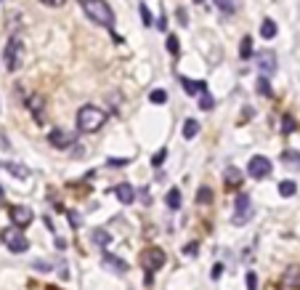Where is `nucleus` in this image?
Wrapping results in <instances>:
<instances>
[{"label":"nucleus","instance_id":"nucleus-1","mask_svg":"<svg viewBox=\"0 0 300 290\" xmlns=\"http://www.w3.org/2000/svg\"><path fill=\"white\" fill-rule=\"evenodd\" d=\"M106 123V112H101L98 106L93 104H85V106H80V112H77V131L80 133H93L98 131Z\"/></svg>","mask_w":300,"mask_h":290},{"label":"nucleus","instance_id":"nucleus-2","mask_svg":"<svg viewBox=\"0 0 300 290\" xmlns=\"http://www.w3.org/2000/svg\"><path fill=\"white\" fill-rule=\"evenodd\" d=\"M80 5H82V11L88 13L90 21H96V24H101V27L114 24V11L109 8L106 0H80Z\"/></svg>","mask_w":300,"mask_h":290},{"label":"nucleus","instance_id":"nucleus-3","mask_svg":"<svg viewBox=\"0 0 300 290\" xmlns=\"http://www.w3.org/2000/svg\"><path fill=\"white\" fill-rule=\"evenodd\" d=\"M21 62H24V43H21V37L11 35L8 45H5V53H3V64L8 72H16L21 67Z\"/></svg>","mask_w":300,"mask_h":290},{"label":"nucleus","instance_id":"nucleus-4","mask_svg":"<svg viewBox=\"0 0 300 290\" xmlns=\"http://www.w3.org/2000/svg\"><path fill=\"white\" fill-rule=\"evenodd\" d=\"M0 240H3V245L11 250V253H24V250L29 248V240L24 237V232L16 226H8L3 229V234H0Z\"/></svg>","mask_w":300,"mask_h":290},{"label":"nucleus","instance_id":"nucleus-5","mask_svg":"<svg viewBox=\"0 0 300 290\" xmlns=\"http://www.w3.org/2000/svg\"><path fill=\"white\" fill-rule=\"evenodd\" d=\"M252 213H255V208H252L250 194H239V197H236V202H234V218H231L234 226H244L252 218Z\"/></svg>","mask_w":300,"mask_h":290},{"label":"nucleus","instance_id":"nucleus-6","mask_svg":"<svg viewBox=\"0 0 300 290\" xmlns=\"http://www.w3.org/2000/svg\"><path fill=\"white\" fill-rule=\"evenodd\" d=\"M141 264H144L146 272L154 274L157 269H162V266H165V250L162 248H146L141 253Z\"/></svg>","mask_w":300,"mask_h":290},{"label":"nucleus","instance_id":"nucleus-7","mask_svg":"<svg viewBox=\"0 0 300 290\" xmlns=\"http://www.w3.org/2000/svg\"><path fill=\"white\" fill-rule=\"evenodd\" d=\"M8 218L13 221V226H16V229H24V226L32 224L35 216H32V208H27V205H11Z\"/></svg>","mask_w":300,"mask_h":290},{"label":"nucleus","instance_id":"nucleus-8","mask_svg":"<svg viewBox=\"0 0 300 290\" xmlns=\"http://www.w3.org/2000/svg\"><path fill=\"white\" fill-rule=\"evenodd\" d=\"M247 173L252 179H266V176H271V160L263 157V155H255L247 163Z\"/></svg>","mask_w":300,"mask_h":290},{"label":"nucleus","instance_id":"nucleus-9","mask_svg":"<svg viewBox=\"0 0 300 290\" xmlns=\"http://www.w3.org/2000/svg\"><path fill=\"white\" fill-rule=\"evenodd\" d=\"M24 106L29 112H32V117L37 120V123H43L45 120V98L40 94H35V91H29V94H24Z\"/></svg>","mask_w":300,"mask_h":290},{"label":"nucleus","instance_id":"nucleus-10","mask_svg":"<svg viewBox=\"0 0 300 290\" xmlns=\"http://www.w3.org/2000/svg\"><path fill=\"white\" fill-rule=\"evenodd\" d=\"M258 70L263 78H268V75H274L276 72V53L271 48H263V51H258Z\"/></svg>","mask_w":300,"mask_h":290},{"label":"nucleus","instance_id":"nucleus-11","mask_svg":"<svg viewBox=\"0 0 300 290\" xmlns=\"http://www.w3.org/2000/svg\"><path fill=\"white\" fill-rule=\"evenodd\" d=\"M279 285H282V290H300V264H292L284 269Z\"/></svg>","mask_w":300,"mask_h":290},{"label":"nucleus","instance_id":"nucleus-12","mask_svg":"<svg viewBox=\"0 0 300 290\" xmlns=\"http://www.w3.org/2000/svg\"><path fill=\"white\" fill-rule=\"evenodd\" d=\"M48 141H51V147H56V149H67V147H72V144H75V136L69 133V131L56 128V131L48 133Z\"/></svg>","mask_w":300,"mask_h":290},{"label":"nucleus","instance_id":"nucleus-13","mask_svg":"<svg viewBox=\"0 0 300 290\" xmlns=\"http://www.w3.org/2000/svg\"><path fill=\"white\" fill-rule=\"evenodd\" d=\"M112 194L117 197V200H120L122 205H130V202L136 200V189L130 187V184H117V187L112 189Z\"/></svg>","mask_w":300,"mask_h":290},{"label":"nucleus","instance_id":"nucleus-14","mask_svg":"<svg viewBox=\"0 0 300 290\" xmlns=\"http://www.w3.org/2000/svg\"><path fill=\"white\" fill-rule=\"evenodd\" d=\"M104 266H106V269H112V272H117V274L128 272V264L122 261L120 256H112V253H104Z\"/></svg>","mask_w":300,"mask_h":290},{"label":"nucleus","instance_id":"nucleus-15","mask_svg":"<svg viewBox=\"0 0 300 290\" xmlns=\"http://www.w3.org/2000/svg\"><path fill=\"white\" fill-rule=\"evenodd\" d=\"M242 179H244V176H242V171H239V168H234V165H231V168H226V173H223V184H226L228 189L239 187V184H242Z\"/></svg>","mask_w":300,"mask_h":290},{"label":"nucleus","instance_id":"nucleus-16","mask_svg":"<svg viewBox=\"0 0 300 290\" xmlns=\"http://www.w3.org/2000/svg\"><path fill=\"white\" fill-rule=\"evenodd\" d=\"M181 86L186 88V94H189V96L205 94V91H207V83H205V80H189V78H181Z\"/></svg>","mask_w":300,"mask_h":290},{"label":"nucleus","instance_id":"nucleus-17","mask_svg":"<svg viewBox=\"0 0 300 290\" xmlns=\"http://www.w3.org/2000/svg\"><path fill=\"white\" fill-rule=\"evenodd\" d=\"M282 163L287 165V168H300V152H295V149H284L282 152Z\"/></svg>","mask_w":300,"mask_h":290},{"label":"nucleus","instance_id":"nucleus-18","mask_svg":"<svg viewBox=\"0 0 300 290\" xmlns=\"http://www.w3.org/2000/svg\"><path fill=\"white\" fill-rule=\"evenodd\" d=\"M0 168H3V171H8L13 179H27V176H29L27 168H24V165H16V163H3Z\"/></svg>","mask_w":300,"mask_h":290},{"label":"nucleus","instance_id":"nucleus-19","mask_svg":"<svg viewBox=\"0 0 300 290\" xmlns=\"http://www.w3.org/2000/svg\"><path fill=\"white\" fill-rule=\"evenodd\" d=\"M90 237H93V245H98V248H106L112 242V234L106 232V229H93V234H90Z\"/></svg>","mask_w":300,"mask_h":290},{"label":"nucleus","instance_id":"nucleus-20","mask_svg":"<svg viewBox=\"0 0 300 290\" xmlns=\"http://www.w3.org/2000/svg\"><path fill=\"white\" fill-rule=\"evenodd\" d=\"M260 35H263L266 40H274V37H276V21L274 19H263V24H260Z\"/></svg>","mask_w":300,"mask_h":290},{"label":"nucleus","instance_id":"nucleus-21","mask_svg":"<svg viewBox=\"0 0 300 290\" xmlns=\"http://www.w3.org/2000/svg\"><path fill=\"white\" fill-rule=\"evenodd\" d=\"M295 128H298L295 117H292V114H282V133L290 136V133H295Z\"/></svg>","mask_w":300,"mask_h":290},{"label":"nucleus","instance_id":"nucleus-22","mask_svg":"<svg viewBox=\"0 0 300 290\" xmlns=\"http://www.w3.org/2000/svg\"><path fill=\"white\" fill-rule=\"evenodd\" d=\"M298 192V184H295V181H279V194L282 197H292V194H295Z\"/></svg>","mask_w":300,"mask_h":290},{"label":"nucleus","instance_id":"nucleus-23","mask_svg":"<svg viewBox=\"0 0 300 290\" xmlns=\"http://www.w3.org/2000/svg\"><path fill=\"white\" fill-rule=\"evenodd\" d=\"M165 202H167V208L178 210V208H181V192H178V189H170V192H167V197H165Z\"/></svg>","mask_w":300,"mask_h":290},{"label":"nucleus","instance_id":"nucleus-24","mask_svg":"<svg viewBox=\"0 0 300 290\" xmlns=\"http://www.w3.org/2000/svg\"><path fill=\"white\" fill-rule=\"evenodd\" d=\"M239 56H242V59H250V56H252V37H250V35L242 37V43H239Z\"/></svg>","mask_w":300,"mask_h":290},{"label":"nucleus","instance_id":"nucleus-25","mask_svg":"<svg viewBox=\"0 0 300 290\" xmlns=\"http://www.w3.org/2000/svg\"><path fill=\"white\" fill-rule=\"evenodd\" d=\"M197 133H199V123L197 120H186L183 123V139H194Z\"/></svg>","mask_w":300,"mask_h":290},{"label":"nucleus","instance_id":"nucleus-26","mask_svg":"<svg viewBox=\"0 0 300 290\" xmlns=\"http://www.w3.org/2000/svg\"><path fill=\"white\" fill-rule=\"evenodd\" d=\"M197 202H199V205H210V202H213V189H210V187H199Z\"/></svg>","mask_w":300,"mask_h":290},{"label":"nucleus","instance_id":"nucleus-27","mask_svg":"<svg viewBox=\"0 0 300 290\" xmlns=\"http://www.w3.org/2000/svg\"><path fill=\"white\" fill-rule=\"evenodd\" d=\"M167 53H170L173 59L181 53V43H178V37H175V35H167Z\"/></svg>","mask_w":300,"mask_h":290},{"label":"nucleus","instance_id":"nucleus-28","mask_svg":"<svg viewBox=\"0 0 300 290\" xmlns=\"http://www.w3.org/2000/svg\"><path fill=\"white\" fill-rule=\"evenodd\" d=\"M258 94L260 96H274V91H271V83H268V78H258Z\"/></svg>","mask_w":300,"mask_h":290},{"label":"nucleus","instance_id":"nucleus-29","mask_svg":"<svg viewBox=\"0 0 300 290\" xmlns=\"http://www.w3.org/2000/svg\"><path fill=\"white\" fill-rule=\"evenodd\" d=\"M213 106H215V98L210 96V94H207V91H205V94H199V109H213Z\"/></svg>","mask_w":300,"mask_h":290},{"label":"nucleus","instance_id":"nucleus-30","mask_svg":"<svg viewBox=\"0 0 300 290\" xmlns=\"http://www.w3.org/2000/svg\"><path fill=\"white\" fill-rule=\"evenodd\" d=\"M215 5H218L223 13H234L236 11V0H215Z\"/></svg>","mask_w":300,"mask_h":290},{"label":"nucleus","instance_id":"nucleus-31","mask_svg":"<svg viewBox=\"0 0 300 290\" xmlns=\"http://www.w3.org/2000/svg\"><path fill=\"white\" fill-rule=\"evenodd\" d=\"M149 101H151V104H165V101H167V94L157 88V91H151V94H149Z\"/></svg>","mask_w":300,"mask_h":290},{"label":"nucleus","instance_id":"nucleus-32","mask_svg":"<svg viewBox=\"0 0 300 290\" xmlns=\"http://www.w3.org/2000/svg\"><path fill=\"white\" fill-rule=\"evenodd\" d=\"M165 157H167V149H157L154 155H151V165H154V168H159V165L165 163Z\"/></svg>","mask_w":300,"mask_h":290},{"label":"nucleus","instance_id":"nucleus-33","mask_svg":"<svg viewBox=\"0 0 300 290\" xmlns=\"http://www.w3.org/2000/svg\"><path fill=\"white\" fill-rule=\"evenodd\" d=\"M247 290H258V274L247 272Z\"/></svg>","mask_w":300,"mask_h":290},{"label":"nucleus","instance_id":"nucleus-34","mask_svg":"<svg viewBox=\"0 0 300 290\" xmlns=\"http://www.w3.org/2000/svg\"><path fill=\"white\" fill-rule=\"evenodd\" d=\"M141 19H144L146 27H151V13H149V8H146V5H141Z\"/></svg>","mask_w":300,"mask_h":290},{"label":"nucleus","instance_id":"nucleus-35","mask_svg":"<svg viewBox=\"0 0 300 290\" xmlns=\"http://www.w3.org/2000/svg\"><path fill=\"white\" fill-rule=\"evenodd\" d=\"M35 269H37V272H51L53 264H48V261H35Z\"/></svg>","mask_w":300,"mask_h":290},{"label":"nucleus","instance_id":"nucleus-36","mask_svg":"<svg viewBox=\"0 0 300 290\" xmlns=\"http://www.w3.org/2000/svg\"><path fill=\"white\" fill-rule=\"evenodd\" d=\"M221 274H223V264H215L213 269H210V277H213V280H218Z\"/></svg>","mask_w":300,"mask_h":290},{"label":"nucleus","instance_id":"nucleus-37","mask_svg":"<svg viewBox=\"0 0 300 290\" xmlns=\"http://www.w3.org/2000/svg\"><path fill=\"white\" fill-rule=\"evenodd\" d=\"M67 216H69V221H72V226H75V229L80 226V216H77L75 210H67Z\"/></svg>","mask_w":300,"mask_h":290},{"label":"nucleus","instance_id":"nucleus-38","mask_svg":"<svg viewBox=\"0 0 300 290\" xmlns=\"http://www.w3.org/2000/svg\"><path fill=\"white\" fill-rule=\"evenodd\" d=\"M197 250H199V245H197V242H191V245H186V248H183V253H197Z\"/></svg>","mask_w":300,"mask_h":290},{"label":"nucleus","instance_id":"nucleus-39","mask_svg":"<svg viewBox=\"0 0 300 290\" xmlns=\"http://www.w3.org/2000/svg\"><path fill=\"white\" fill-rule=\"evenodd\" d=\"M109 165L112 168H122V165H128V160H109Z\"/></svg>","mask_w":300,"mask_h":290},{"label":"nucleus","instance_id":"nucleus-40","mask_svg":"<svg viewBox=\"0 0 300 290\" xmlns=\"http://www.w3.org/2000/svg\"><path fill=\"white\" fill-rule=\"evenodd\" d=\"M165 24H167V19H165V13L159 16V21H157V29H165Z\"/></svg>","mask_w":300,"mask_h":290},{"label":"nucleus","instance_id":"nucleus-41","mask_svg":"<svg viewBox=\"0 0 300 290\" xmlns=\"http://www.w3.org/2000/svg\"><path fill=\"white\" fill-rule=\"evenodd\" d=\"M178 19H181V24H186V11L178 8Z\"/></svg>","mask_w":300,"mask_h":290},{"label":"nucleus","instance_id":"nucleus-42","mask_svg":"<svg viewBox=\"0 0 300 290\" xmlns=\"http://www.w3.org/2000/svg\"><path fill=\"white\" fill-rule=\"evenodd\" d=\"M43 3H51L53 8H59V5H61V0H43Z\"/></svg>","mask_w":300,"mask_h":290},{"label":"nucleus","instance_id":"nucleus-43","mask_svg":"<svg viewBox=\"0 0 300 290\" xmlns=\"http://www.w3.org/2000/svg\"><path fill=\"white\" fill-rule=\"evenodd\" d=\"M5 200V192H3V189H0V202H3Z\"/></svg>","mask_w":300,"mask_h":290},{"label":"nucleus","instance_id":"nucleus-44","mask_svg":"<svg viewBox=\"0 0 300 290\" xmlns=\"http://www.w3.org/2000/svg\"><path fill=\"white\" fill-rule=\"evenodd\" d=\"M194 3H202V0H194Z\"/></svg>","mask_w":300,"mask_h":290}]
</instances>
